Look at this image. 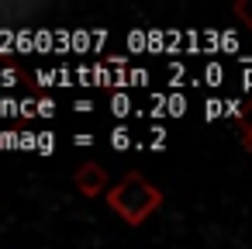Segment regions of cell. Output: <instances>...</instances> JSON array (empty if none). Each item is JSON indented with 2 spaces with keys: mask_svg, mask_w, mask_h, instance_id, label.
Masks as SVG:
<instances>
[{
  "mask_svg": "<svg viewBox=\"0 0 252 249\" xmlns=\"http://www.w3.org/2000/svg\"><path fill=\"white\" fill-rule=\"evenodd\" d=\"M104 197H107V208L131 228L145 225V218L162 208V190L142 173H125Z\"/></svg>",
  "mask_w": 252,
  "mask_h": 249,
  "instance_id": "6da1fadb",
  "label": "cell"
},
{
  "mask_svg": "<svg viewBox=\"0 0 252 249\" xmlns=\"http://www.w3.org/2000/svg\"><path fill=\"white\" fill-rule=\"evenodd\" d=\"M73 183H76V190L83 194V197H100L104 190H111L114 183H111V177H107V170L100 166V163H80L76 170H73Z\"/></svg>",
  "mask_w": 252,
  "mask_h": 249,
  "instance_id": "7a4b0ae2",
  "label": "cell"
},
{
  "mask_svg": "<svg viewBox=\"0 0 252 249\" xmlns=\"http://www.w3.org/2000/svg\"><path fill=\"white\" fill-rule=\"evenodd\" d=\"M238 128H242V145H245V152L252 156V97L245 101V111H242V118H238Z\"/></svg>",
  "mask_w": 252,
  "mask_h": 249,
  "instance_id": "3957f363",
  "label": "cell"
},
{
  "mask_svg": "<svg viewBox=\"0 0 252 249\" xmlns=\"http://www.w3.org/2000/svg\"><path fill=\"white\" fill-rule=\"evenodd\" d=\"M131 111H135V104H131V97H128L125 90H118V94L111 97V114H114V118H128Z\"/></svg>",
  "mask_w": 252,
  "mask_h": 249,
  "instance_id": "277c9868",
  "label": "cell"
},
{
  "mask_svg": "<svg viewBox=\"0 0 252 249\" xmlns=\"http://www.w3.org/2000/svg\"><path fill=\"white\" fill-rule=\"evenodd\" d=\"M94 87H114V73H111V66L104 59L94 63Z\"/></svg>",
  "mask_w": 252,
  "mask_h": 249,
  "instance_id": "5b68a950",
  "label": "cell"
},
{
  "mask_svg": "<svg viewBox=\"0 0 252 249\" xmlns=\"http://www.w3.org/2000/svg\"><path fill=\"white\" fill-rule=\"evenodd\" d=\"M32 80H35V87H42V90L59 87V73H56V70H32Z\"/></svg>",
  "mask_w": 252,
  "mask_h": 249,
  "instance_id": "8992f818",
  "label": "cell"
},
{
  "mask_svg": "<svg viewBox=\"0 0 252 249\" xmlns=\"http://www.w3.org/2000/svg\"><path fill=\"white\" fill-rule=\"evenodd\" d=\"M111 149H114V152H125V149H131V132H128L125 125H118V128L111 132Z\"/></svg>",
  "mask_w": 252,
  "mask_h": 249,
  "instance_id": "52a82bcc",
  "label": "cell"
},
{
  "mask_svg": "<svg viewBox=\"0 0 252 249\" xmlns=\"http://www.w3.org/2000/svg\"><path fill=\"white\" fill-rule=\"evenodd\" d=\"M166 114L169 118H183L187 114V97L183 94H169L166 97Z\"/></svg>",
  "mask_w": 252,
  "mask_h": 249,
  "instance_id": "ba28073f",
  "label": "cell"
},
{
  "mask_svg": "<svg viewBox=\"0 0 252 249\" xmlns=\"http://www.w3.org/2000/svg\"><path fill=\"white\" fill-rule=\"evenodd\" d=\"M231 14L238 21H245V28H252V0H235L231 4Z\"/></svg>",
  "mask_w": 252,
  "mask_h": 249,
  "instance_id": "9c48e42d",
  "label": "cell"
},
{
  "mask_svg": "<svg viewBox=\"0 0 252 249\" xmlns=\"http://www.w3.org/2000/svg\"><path fill=\"white\" fill-rule=\"evenodd\" d=\"M221 80H224L221 63H207V66H204V83H207V87H221Z\"/></svg>",
  "mask_w": 252,
  "mask_h": 249,
  "instance_id": "30bf717a",
  "label": "cell"
},
{
  "mask_svg": "<svg viewBox=\"0 0 252 249\" xmlns=\"http://www.w3.org/2000/svg\"><path fill=\"white\" fill-rule=\"evenodd\" d=\"M14 49H18V52H35V32H32V28H21Z\"/></svg>",
  "mask_w": 252,
  "mask_h": 249,
  "instance_id": "8fae6325",
  "label": "cell"
},
{
  "mask_svg": "<svg viewBox=\"0 0 252 249\" xmlns=\"http://www.w3.org/2000/svg\"><path fill=\"white\" fill-rule=\"evenodd\" d=\"M52 42H56V32H49V28H38L35 32V52H49Z\"/></svg>",
  "mask_w": 252,
  "mask_h": 249,
  "instance_id": "7c38bea8",
  "label": "cell"
},
{
  "mask_svg": "<svg viewBox=\"0 0 252 249\" xmlns=\"http://www.w3.org/2000/svg\"><path fill=\"white\" fill-rule=\"evenodd\" d=\"M90 45H94V38H90V32H73V52H80V56H87L90 52Z\"/></svg>",
  "mask_w": 252,
  "mask_h": 249,
  "instance_id": "4fadbf2b",
  "label": "cell"
},
{
  "mask_svg": "<svg viewBox=\"0 0 252 249\" xmlns=\"http://www.w3.org/2000/svg\"><path fill=\"white\" fill-rule=\"evenodd\" d=\"M128 45H131L135 52H145V49H149V35H145L142 28H135V32L128 35Z\"/></svg>",
  "mask_w": 252,
  "mask_h": 249,
  "instance_id": "5bb4252c",
  "label": "cell"
},
{
  "mask_svg": "<svg viewBox=\"0 0 252 249\" xmlns=\"http://www.w3.org/2000/svg\"><path fill=\"white\" fill-rule=\"evenodd\" d=\"M221 114H224V101L211 97V101L204 104V118H207V121H214V118H221Z\"/></svg>",
  "mask_w": 252,
  "mask_h": 249,
  "instance_id": "9a60e30c",
  "label": "cell"
},
{
  "mask_svg": "<svg viewBox=\"0 0 252 249\" xmlns=\"http://www.w3.org/2000/svg\"><path fill=\"white\" fill-rule=\"evenodd\" d=\"M38 152L42 156H52L56 152V135L52 132H38Z\"/></svg>",
  "mask_w": 252,
  "mask_h": 249,
  "instance_id": "2e32d148",
  "label": "cell"
},
{
  "mask_svg": "<svg viewBox=\"0 0 252 249\" xmlns=\"http://www.w3.org/2000/svg\"><path fill=\"white\" fill-rule=\"evenodd\" d=\"M0 149H21V132H0Z\"/></svg>",
  "mask_w": 252,
  "mask_h": 249,
  "instance_id": "e0dca14e",
  "label": "cell"
},
{
  "mask_svg": "<svg viewBox=\"0 0 252 249\" xmlns=\"http://www.w3.org/2000/svg\"><path fill=\"white\" fill-rule=\"evenodd\" d=\"M21 118H25V121L38 118V101H35V97H25V101H21Z\"/></svg>",
  "mask_w": 252,
  "mask_h": 249,
  "instance_id": "ac0fdd59",
  "label": "cell"
},
{
  "mask_svg": "<svg viewBox=\"0 0 252 249\" xmlns=\"http://www.w3.org/2000/svg\"><path fill=\"white\" fill-rule=\"evenodd\" d=\"M56 49H59V52H66V49H73V32H66V28H59V32H56Z\"/></svg>",
  "mask_w": 252,
  "mask_h": 249,
  "instance_id": "d6986e66",
  "label": "cell"
},
{
  "mask_svg": "<svg viewBox=\"0 0 252 249\" xmlns=\"http://www.w3.org/2000/svg\"><path fill=\"white\" fill-rule=\"evenodd\" d=\"M218 49H224V52H238V35L224 32V35L218 38Z\"/></svg>",
  "mask_w": 252,
  "mask_h": 249,
  "instance_id": "ffe728a7",
  "label": "cell"
},
{
  "mask_svg": "<svg viewBox=\"0 0 252 249\" xmlns=\"http://www.w3.org/2000/svg\"><path fill=\"white\" fill-rule=\"evenodd\" d=\"M38 118H56V101L52 97H38Z\"/></svg>",
  "mask_w": 252,
  "mask_h": 249,
  "instance_id": "44dd1931",
  "label": "cell"
},
{
  "mask_svg": "<svg viewBox=\"0 0 252 249\" xmlns=\"http://www.w3.org/2000/svg\"><path fill=\"white\" fill-rule=\"evenodd\" d=\"M21 149H28V152H38V135L25 128V132H21Z\"/></svg>",
  "mask_w": 252,
  "mask_h": 249,
  "instance_id": "7402d4cb",
  "label": "cell"
},
{
  "mask_svg": "<svg viewBox=\"0 0 252 249\" xmlns=\"http://www.w3.org/2000/svg\"><path fill=\"white\" fill-rule=\"evenodd\" d=\"M21 76H18V70L14 66H7V70H0V87H14Z\"/></svg>",
  "mask_w": 252,
  "mask_h": 249,
  "instance_id": "603a6c76",
  "label": "cell"
},
{
  "mask_svg": "<svg viewBox=\"0 0 252 249\" xmlns=\"http://www.w3.org/2000/svg\"><path fill=\"white\" fill-rule=\"evenodd\" d=\"M131 83H135V87H145V83H149V70H145V66H131Z\"/></svg>",
  "mask_w": 252,
  "mask_h": 249,
  "instance_id": "cb8c5ba5",
  "label": "cell"
},
{
  "mask_svg": "<svg viewBox=\"0 0 252 249\" xmlns=\"http://www.w3.org/2000/svg\"><path fill=\"white\" fill-rule=\"evenodd\" d=\"M56 73H59V87H73V80H76V70H66V66H63V70H56Z\"/></svg>",
  "mask_w": 252,
  "mask_h": 249,
  "instance_id": "d4e9b609",
  "label": "cell"
},
{
  "mask_svg": "<svg viewBox=\"0 0 252 249\" xmlns=\"http://www.w3.org/2000/svg\"><path fill=\"white\" fill-rule=\"evenodd\" d=\"M73 145H76V149H80V145L87 149V145H94V135H90V132H80V135H73Z\"/></svg>",
  "mask_w": 252,
  "mask_h": 249,
  "instance_id": "484cf974",
  "label": "cell"
},
{
  "mask_svg": "<svg viewBox=\"0 0 252 249\" xmlns=\"http://www.w3.org/2000/svg\"><path fill=\"white\" fill-rule=\"evenodd\" d=\"M73 111H76V114H90V111H94V104H90V101H76V104H73Z\"/></svg>",
  "mask_w": 252,
  "mask_h": 249,
  "instance_id": "4316f807",
  "label": "cell"
},
{
  "mask_svg": "<svg viewBox=\"0 0 252 249\" xmlns=\"http://www.w3.org/2000/svg\"><path fill=\"white\" fill-rule=\"evenodd\" d=\"M159 45H162V35H159V32H152V35H149V52H156Z\"/></svg>",
  "mask_w": 252,
  "mask_h": 249,
  "instance_id": "83f0119b",
  "label": "cell"
},
{
  "mask_svg": "<svg viewBox=\"0 0 252 249\" xmlns=\"http://www.w3.org/2000/svg\"><path fill=\"white\" fill-rule=\"evenodd\" d=\"M169 76H173V80H180V76H183V66H180V63H173V66H169Z\"/></svg>",
  "mask_w": 252,
  "mask_h": 249,
  "instance_id": "f1b7e54d",
  "label": "cell"
},
{
  "mask_svg": "<svg viewBox=\"0 0 252 249\" xmlns=\"http://www.w3.org/2000/svg\"><path fill=\"white\" fill-rule=\"evenodd\" d=\"M242 83H245V87H252V70H249V73H242Z\"/></svg>",
  "mask_w": 252,
  "mask_h": 249,
  "instance_id": "f546056e",
  "label": "cell"
},
{
  "mask_svg": "<svg viewBox=\"0 0 252 249\" xmlns=\"http://www.w3.org/2000/svg\"><path fill=\"white\" fill-rule=\"evenodd\" d=\"M0 118H4V107H0Z\"/></svg>",
  "mask_w": 252,
  "mask_h": 249,
  "instance_id": "4dcf8cb0",
  "label": "cell"
}]
</instances>
